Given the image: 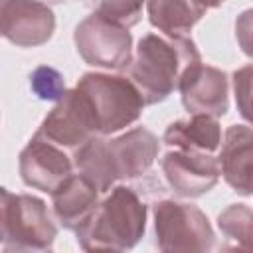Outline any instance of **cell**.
I'll use <instances>...</instances> for the list:
<instances>
[{
	"instance_id": "1",
	"label": "cell",
	"mask_w": 253,
	"mask_h": 253,
	"mask_svg": "<svg viewBox=\"0 0 253 253\" xmlns=\"http://www.w3.org/2000/svg\"><path fill=\"white\" fill-rule=\"evenodd\" d=\"M158 148L156 134L144 126L130 128L115 138L93 136L73 152V168L103 194L117 180L142 176L154 164Z\"/></svg>"
},
{
	"instance_id": "2",
	"label": "cell",
	"mask_w": 253,
	"mask_h": 253,
	"mask_svg": "<svg viewBox=\"0 0 253 253\" xmlns=\"http://www.w3.org/2000/svg\"><path fill=\"white\" fill-rule=\"evenodd\" d=\"M198 61L202 57L190 38L146 34L126 67V77L138 89L144 105H156L178 89L182 75Z\"/></svg>"
},
{
	"instance_id": "3",
	"label": "cell",
	"mask_w": 253,
	"mask_h": 253,
	"mask_svg": "<svg viewBox=\"0 0 253 253\" xmlns=\"http://www.w3.org/2000/svg\"><path fill=\"white\" fill-rule=\"evenodd\" d=\"M146 229V204L126 186H115L97 204L89 221L77 231L85 251H126L132 249Z\"/></svg>"
},
{
	"instance_id": "4",
	"label": "cell",
	"mask_w": 253,
	"mask_h": 253,
	"mask_svg": "<svg viewBox=\"0 0 253 253\" xmlns=\"http://www.w3.org/2000/svg\"><path fill=\"white\" fill-rule=\"evenodd\" d=\"M57 227L43 200L0 186V245L6 251H49Z\"/></svg>"
},
{
	"instance_id": "5",
	"label": "cell",
	"mask_w": 253,
	"mask_h": 253,
	"mask_svg": "<svg viewBox=\"0 0 253 253\" xmlns=\"http://www.w3.org/2000/svg\"><path fill=\"white\" fill-rule=\"evenodd\" d=\"M75 87L85 93L95 113L99 136L119 132L136 123L142 115L144 101L134 83L125 75L89 71L81 75Z\"/></svg>"
},
{
	"instance_id": "6",
	"label": "cell",
	"mask_w": 253,
	"mask_h": 253,
	"mask_svg": "<svg viewBox=\"0 0 253 253\" xmlns=\"http://www.w3.org/2000/svg\"><path fill=\"white\" fill-rule=\"evenodd\" d=\"M160 251H210L215 235L208 215L194 204L162 200L152 208Z\"/></svg>"
},
{
	"instance_id": "7",
	"label": "cell",
	"mask_w": 253,
	"mask_h": 253,
	"mask_svg": "<svg viewBox=\"0 0 253 253\" xmlns=\"http://www.w3.org/2000/svg\"><path fill=\"white\" fill-rule=\"evenodd\" d=\"M73 42L81 59L101 69H126L132 59L130 32L95 12L77 24Z\"/></svg>"
},
{
	"instance_id": "8",
	"label": "cell",
	"mask_w": 253,
	"mask_h": 253,
	"mask_svg": "<svg viewBox=\"0 0 253 253\" xmlns=\"http://www.w3.org/2000/svg\"><path fill=\"white\" fill-rule=\"evenodd\" d=\"M42 138L61 146L63 150H77L93 136H99L95 113L83 91L77 87L65 89L55 101L53 109L45 115L36 130Z\"/></svg>"
},
{
	"instance_id": "9",
	"label": "cell",
	"mask_w": 253,
	"mask_h": 253,
	"mask_svg": "<svg viewBox=\"0 0 253 253\" xmlns=\"http://www.w3.org/2000/svg\"><path fill=\"white\" fill-rule=\"evenodd\" d=\"M55 32L53 10L40 0H6L0 10V36L18 47H38Z\"/></svg>"
},
{
	"instance_id": "10",
	"label": "cell",
	"mask_w": 253,
	"mask_h": 253,
	"mask_svg": "<svg viewBox=\"0 0 253 253\" xmlns=\"http://www.w3.org/2000/svg\"><path fill=\"white\" fill-rule=\"evenodd\" d=\"M160 166L166 182L180 198H200L219 180V164L211 152L174 148L164 154Z\"/></svg>"
},
{
	"instance_id": "11",
	"label": "cell",
	"mask_w": 253,
	"mask_h": 253,
	"mask_svg": "<svg viewBox=\"0 0 253 253\" xmlns=\"http://www.w3.org/2000/svg\"><path fill=\"white\" fill-rule=\"evenodd\" d=\"M18 170L26 186L51 194L65 178L73 174V160L61 146L34 134L20 152Z\"/></svg>"
},
{
	"instance_id": "12",
	"label": "cell",
	"mask_w": 253,
	"mask_h": 253,
	"mask_svg": "<svg viewBox=\"0 0 253 253\" xmlns=\"http://www.w3.org/2000/svg\"><path fill=\"white\" fill-rule=\"evenodd\" d=\"M178 91L182 97L184 109L194 115H210V117H223L229 109V83L227 75L211 65L202 61L194 63L180 79Z\"/></svg>"
},
{
	"instance_id": "13",
	"label": "cell",
	"mask_w": 253,
	"mask_h": 253,
	"mask_svg": "<svg viewBox=\"0 0 253 253\" xmlns=\"http://www.w3.org/2000/svg\"><path fill=\"white\" fill-rule=\"evenodd\" d=\"M99 204V190L83 174H71L51 192L55 219L69 231H79Z\"/></svg>"
},
{
	"instance_id": "14",
	"label": "cell",
	"mask_w": 253,
	"mask_h": 253,
	"mask_svg": "<svg viewBox=\"0 0 253 253\" xmlns=\"http://www.w3.org/2000/svg\"><path fill=\"white\" fill-rule=\"evenodd\" d=\"M251 146L253 132L249 125H231L219 144V176L241 196H251Z\"/></svg>"
},
{
	"instance_id": "15",
	"label": "cell",
	"mask_w": 253,
	"mask_h": 253,
	"mask_svg": "<svg viewBox=\"0 0 253 253\" xmlns=\"http://www.w3.org/2000/svg\"><path fill=\"white\" fill-rule=\"evenodd\" d=\"M162 142L182 150L215 152L221 144V126L215 117L194 113L190 119L174 121L164 130Z\"/></svg>"
},
{
	"instance_id": "16",
	"label": "cell",
	"mask_w": 253,
	"mask_h": 253,
	"mask_svg": "<svg viewBox=\"0 0 253 253\" xmlns=\"http://www.w3.org/2000/svg\"><path fill=\"white\" fill-rule=\"evenodd\" d=\"M148 20L164 36H186L204 16L198 0H144Z\"/></svg>"
},
{
	"instance_id": "17",
	"label": "cell",
	"mask_w": 253,
	"mask_h": 253,
	"mask_svg": "<svg viewBox=\"0 0 253 253\" xmlns=\"http://www.w3.org/2000/svg\"><path fill=\"white\" fill-rule=\"evenodd\" d=\"M251 221H253V213L251 208L245 204H231L217 215V227L221 229V233L227 239H233L241 249H249Z\"/></svg>"
},
{
	"instance_id": "18",
	"label": "cell",
	"mask_w": 253,
	"mask_h": 253,
	"mask_svg": "<svg viewBox=\"0 0 253 253\" xmlns=\"http://www.w3.org/2000/svg\"><path fill=\"white\" fill-rule=\"evenodd\" d=\"M93 8L95 14L128 30L140 22L144 0H93Z\"/></svg>"
},
{
	"instance_id": "19",
	"label": "cell",
	"mask_w": 253,
	"mask_h": 253,
	"mask_svg": "<svg viewBox=\"0 0 253 253\" xmlns=\"http://www.w3.org/2000/svg\"><path fill=\"white\" fill-rule=\"evenodd\" d=\"M30 85H32V91L42 101H57L65 91L63 75L57 69L47 67V65H40L34 69L30 77Z\"/></svg>"
},
{
	"instance_id": "20",
	"label": "cell",
	"mask_w": 253,
	"mask_h": 253,
	"mask_svg": "<svg viewBox=\"0 0 253 253\" xmlns=\"http://www.w3.org/2000/svg\"><path fill=\"white\" fill-rule=\"evenodd\" d=\"M233 89H235V101L241 111V115L249 121V91H251V65L241 67L233 73Z\"/></svg>"
},
{
	"instance_id": "21",
	"label": "cell",
	"mask_w": 253,
	"mask_h": 253,
	"mask_svg": "<svg viewBox=\"0 0 253 253\" xmlns=\"http://www.w3.org/2000/svg\"><path fill=\"white\" fill-rule=\"evenodd\" d=\"M206 10H210V8H217V6H221L225 0H198Z\"/></svg>"
},
{
	"instance_id": "22",
	"label": "cell",
	"mask_w": 253,
	"mask_h": 253,
	"mask_svg": "<svg viewBox=\"0 0 253 253\" xmlns=\"http://www.w3.org/2000/svg\"><path fill=\"white\" fill-rule=\"evenodd\" d=\"M4 2H6V0H0V10H2V6H4Z\"/></svg>"
}]
</instances>
